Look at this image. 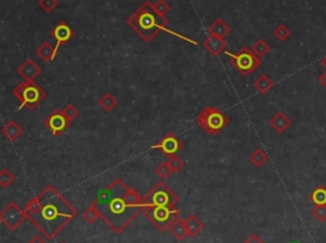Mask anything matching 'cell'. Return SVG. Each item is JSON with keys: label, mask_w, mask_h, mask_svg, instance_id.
<instances>
[{"label": "cell", "mask_w": 326, "mask_h": 243, "mask_svg": "<svg viewBox=\"0 0 326 243\" xmlns=\"http://www.w3.org/2000/svg\"><path fill=\"white\" fill-rule=\"evenodd\" d=\"M321 65H322V67L326 69V56L322 59V60H321Z\"/></svg>", "instance_id": "obj_38"}, {"label": "cell", "mask_w": 326, "mask_h": 243, "mask_svg": "<svg viewBox=\"0 0 326 243\" xmlns=\"http://www.w3.org/2000/svg\"><path fill=\"white\" fill-rule=\"evenodd\" d=\"M249 159L256 168H260V167H263L268 162V155H266V153L261 148H257V149H255L250 154Z\"/></svg>", "instance_id": "obj_22"}, {"label": "cell", "mask_w": 326, "mask_h": 243, "mask_svg": "<svg viewBox=\"0 0 326 243\" xmlns=\"http://www.w3.org/2000/svg\"><path fill=\"white\" fill-rule=\"evenodd\" d=\"M317 82H318V84H320L321 87L326 88V72H323L322 74H321L320 77L317 78Z\"/></svg>", "instance_id": "obj_37"}, {"label": "cell", "mask_w": 326, "mask_h": 243, "mask_svg": "<svg viewBox=\"0 0 326 243\" xmlns=\"http://www.w3.org/2000/svg\"><path fill=\"white\" fill-rule=\"evenodd\" d=\"M27 219L46 239H54L77 216V209L49 185L31 199L25 207Z\"/></svg>", "instance_id": "obj_2"}, {"label": "cell", "mask_w": 326, "mask_h": 243, "mask_svg": "<svg viewBox=\"0 0 326 243\" xmlns=\"http://www.w3.org/2000/svg\"><path fill=\"white\" fill-rule=\"evenodd\" d=\"M231 32V27L227 25L224 21H222L221 18L214 21L212 25L208 27V34L209 36H216V37H221V39H224L227 35Z\"/></svg>", "instance_id": "obj_17"}, {"label": "cell", "mask_w": 326, "mask_h": 243, "mask_svg": "<svg viewBox=\"0 0 326 243\" xmlns=\"http://www.w3.org/2000/svg\"><path fill=\"white\" fill-rule=\"evenodd\" d=\"M273 36L275 37L278 41H285V40L290 36V30L285 25L276 26L273 31Z\"/></svg>", "instance_id": "obj_27"}, {"label": "cell", "mask_w": 326, "mask_h": 243, "mask_svg": "<svg viewBox=\"0 0 326 243\" xmlns=\"http://www.w3.org/2000/svg\"><path fill=\"white\" fill-rule=\"evenodd\" d=\"M41 73V68L35 63L34 60L27 59L25 63L18 68V74L26 80V82H34Z\"/></svg>", "instance_id": "obj_13"}, {"label": "cell", "mask_w": 326, "mask_h": 243, "mask_svg": "<svg viewBox=\"0 0 326 243\" xmlns=\"http://www.w3.org/2000/svg\"><path fill=\"white\" fill-rule=\"evenodd\" d=\"M117 105H119V102H117L116 98H115L111 93H105L100 98V106L106 111V112L112 111Z\"/></svg>", "instance_id": "obj_24"}, {"label": "cell", "mask_w": 326, "mask_h": 243, "mask_svg": "<svg viewBox=\"0 0 326 243\" xmlns=\"http://www.w3.org/2000/svg\"><path fill=\"white\" fill-rule=\"evenodd\" d=\"M170 233L176 238L177 240H184L189 235L188 228H186V223L184 219L179 218L170 225L169 228Z\"/></svg>", "instance_id": "obj_18"}, {"label": "cell", "mask_w": 326, "mask_h": 243, "mask_svg": "<svg viewBox=\"0 0 326 243\" xmlns=\"http://www.w3.org/2000/svg\"><path fill=\"white\" fill-rule=\"evenodd\" d=\"M27 243H47V240L45 239V238L42 237V235L36 234L34 238H32V239L28 240Z\"/></svg>", "instance_id": "obj_36"}, {"label": "cell", "mask_w": 326, "mask_h": 243, "mask_svg": "<svg viewBox=\"0 0 326 243\" xmlns=\"http://www.w3.org/2000/svg\"><path fill=\"white\" fill-rule=\"evenodd\" d=\"M102 220L115 233L120 234L144 210V199L134 188L127 187L120 178L113 180L100 191L92 202Z\"/></svg>", "instance_id": "obj_1"}, {"label": "cell", "mask_w": 326, "mask_h": 243, "mask_svg": "<svg viewBox=\"0 0 326 243\" xmlns=\"http://www.w3.org/2000/svg\"><path fill=\"white\" fill-rule=\"evenodd\" d=\"M27 219L25 210L21 209L14 201H11L2 211H0V220L9 230L14 232L18 226Z\"/></svg>", "instance_id": "obj_9"}, {"label": "cell", "mask_w": 326, "mask_h": 243, "mask_svg": "<svg viewBox=\"0 0 326 243\" xmlns=\"http://www.w3.org/2000/svg\"><path fill=\"white\" fill-rule=\"evenodd\" d=\"M23 133V129L14 120H9L3 127H2V134L9 141H16Z\"/></svg>", "instance_id": "obj_16"}, {"label": "cell", "mask_w": 326, "mask_h": 243, "mask_svg": "<svg viewBox=\"0 0 326 243\" xmlns=\"http://www.w3.org/2000/svg\"><path fill=\"white\" fill-rule=\"evenodd\" d=\"M186 223V228H188L189 232V237L194 238L195 235L199 234L202 232V229L204 228V224L202 223L199 218L197 215H189L188 218L185 219Z\"/></svg>", "instance_id": "obj_19"}, {"label": "cell", "mask_w": 326, "mask_h": 243, "mask_svg": "<svg viewBox=\"0 0 326 243\" xmlns=\"http://www.w3.org/2000/svg\"><path fill=\"white\" fill-rule=\"evenodd\" d=\"M127 26L130 28H133L136 34L143 39V41L150 42L160 31H165L167 34L174 35V36L179 37V39L184 40V41H188L190 44L198 46L197 41H193L189 37L183 36V35L177 34V32H174V31H170L167 28V25H169V20H167L165 16H160L153 8V4L150 3L149 0H146L139 7L138 11L130 16L126 21Z\"/></svg>", "instance_id": "obj_3"}, {"label": "cell", "mask_w": 326, "mask_h": 243, "mask_svg": "<svg viewBox=\"0 0 326 243\" xmlns=\"http://www.w3.org/2000/svg\"><path fill=\"white\" fill-rule=\"evenodd\" d=\"M100 213H98V210L96 209V207L93 206V205H89L88 209L86 210L83 213V219L86 221H88V223H94V221H97L98 219H100Z\"/></svg>", "instance_id": "obj_29"}, {"label": "cell", "mask_w": 326, "mask_h": 243, "mask_svg": "<svg viewBox=\"0 0 326 243\" xmlns=\"http://www.w3.org/2000/svg\"><path fill=\"white\" fill-rule=\"evenodd\" d=\"M179 202V196L176 193L160 181L144 197V206H171Z\"/></svg>", "instance_id": "obj_8"}, {"label": "cell", "mask_w": 326, "mask_h": 243, "mask_svg": "<svg viewBox=\"0 0 326 243\" xmlns=\"http://www.w3.org/2000/svg\"><path fill=\"white\" fill-rule=\"evenodd\" d=\"M309 200L315 205H326V187L317 186L312 192L309 193Z\"/></svg>", "instance_id": "obj_23"}, {"label": "cell", "mask_w": 326, "mask_h": 243, "mask_svg": "<svg viewBox=\"0 0 326 243\" xmlns=\"http://www.w3.org/2000/svg\"><path fill=\"white\" fill-rule=\"evenodd\" d=\"M154 172L157 173V176L159 177L160 180H166L167 177H170V174L174 173L171 167H170L169 162H162V163L158 164V166L155 167Z\"/></svg>", "instance_id": "obj_28"}, {"label": "cell", "mask_w": 326, "mask_h": 243, "mask_svg": "<svg viewBox=\"0 0 326 243\" xmlns=\"http://www.w3.org/2000/svg\"><path fill=\"white\" fill-rule=\"evenodd\" d=\"M243 243H265L257 234H251Z\"/></svg>", "instance_id": "obj_35"}, {"label": "cell", "mask_w": 326, "mask_h": 243, "mask_svg": "<svg viewBox=\"0 0 326 243\" xmlns=\"http://www.w3.org/2000/svg\"><path fill=\"white\" fill-rule=\"evenodd\" d=\"M61 243H65V242H61Z\"/></svg>", "instance_id": "obj_39"}, {"label": "cell", "mask_w": 326, "mask_h": 243, "mask_svg": "<svg viewBox=\"0 0 326 243\" xmlns=\"http://www.w3.org/2000/svg\"><path fill=\"white\" fill-rule=\"evenodd\" d=\"M143 214L159 232L169 229L170 225L180 218V211L171 206H144Z\"/></svg>", "instance_id": "obj_6"}, {"label": "cell", "mask_w": 326, "mask_h": 243, "mask_svg": "<svg viewBox=\"0 0 326 243\" xmlns=\"http://www.w3.org/2000/svg\"><path fill=\"white\" fill-rule=\"evenodd\" d=\"M251 51L255 54V55L259 56V58L261 59L263 56H265L266 54L270 51V46H269L264 40H259V41H256L254 45H252Z\"/></svg>", "instance_id": "obj_25"}, {"label": "cell", "mask_w": 326, "mask_h": 243, "mask_svg": "<svg viewBox=\"0 0 326 243\" xmlns=\"http://www.w3.org/2000/svg\"><path fill=\"white\" fill-rule=\"evenodd\" d=\"M63 112H64V115L67 116V119L69 120L70 122H72L73 120H74L75 117L78 116V113H79V111H78V108L75 107L74 105H72V103H68V105L65 106V107H64Z\"/></svg>", "instance_id": "obj_32"}, {"label": "cell", "mask_w": 326, "mask_h": 243, "mask_svg": "<svg viewBox=\"0 0 326 243\" xmlns=\"http://www.w3.org/2000/svg\"><path fill=\"white\" fill-rule=\"evenodd\" d=\"M16 181V177L9 169L3 168L0 171V186L2 188H7Z\"/></svg>", "instance_id": "obj_26"}, {"label": "cell", "mask_w": 326, "mask_h": 243, "mask_svg": "<svg viewBox=\"0 0 326 243\" xmlns=\"http://www.w3.org/2000/svg\"><path fill=\"white\" fill-rule=\"evenodd\" d=\"M72 122L64 115L63 110H55L44 120V126L49 129L54 136H59L67 130Z\"/></svg>", "instance_id": "obj_10"}, {"label": "cell", "mask_w": 326, "mask_h": 243, "mask_svg": "<svg viewBox=\"0 0 326 243\" xmlns=\"http://www.w3.org/2000/svg\"><path fill=\"white\" fill-rule=\"evenodd\" d=\"M184 147V143L177 138L176 135H174L172 133H167L166 135L163 136L159 140V143H157L155 145H152V149L159 150L166 157L171 158L174 155H176L177 153L180 152Z\"/></svg>", "instance_id": "obj_11"}, {"label": "cell", "mask_w": 326, "mask_h": 243, "mask_svg": "<svg viewBox=\"0 0 326 243\" xmlns=\"http://www.w3.org/2000/svg\"><path fill=\"white\" fill-rule=\"evenodd\" d=\"M50 35L54 37V39H55V41H56L55 53H54V56H56L59 47H60L61 45L67 44V42L69 41V40H72V37L74 36V31H73V28L70 27L68 23L60 22L59 25H56L55 27L53 28V31L50 32Z\"/></svg>", "instance_id": "obj_12"}, {"label": "cell", "mask_w": 326, "mask_h": 243, "mask_svg": "<svg viewBox=\"0 0 326 243\" xmlns=\"http://www.w3.org/2000/svg\"><path fill=\"white\" fill-rule=\"evenodd\" d=\"M254 87L255 89H257L261 94H266L274 87V82L268 77V75L263 74L260 75V77L255 80Z\"/></svg>", "instance_id": "obj_21"}, {"label": "cell", "mask_w": 326, "mask_h": 243, "mask_svg": "<svg viewBox=\"0 0 326 243\" xmlns=\"http://www.w3.org/2000/svg\"><path fill=\"white\" fill-rule=\"evenodd\" d=\"M12 93L21 102L20 110H35L46 98V92L35 82H22L14 87Z\"/></svg>", "instance_id": "obj_4"}, {"label": "cell", "mask_w": 326, "mask_h": 243, "mask_svg": "<svg viewBox=\"0 0 326 243\" xmlns=\"http://www.w3.org/2000/svg\"><path fill=\"white\" fill-rule=\"evenodd\" d=\"M198 125L209 135H218L224 127L230 125V119L218 107L207 106L198 115Z\"/></svg>", "instance_id": "obj_5"}, {"label": "cell", "mask_w": 326, "mask_h": 243, "mask_svg": "<svg viewBox=\"0 0 326 243\" xmlns=\"http://www.w3.org/2000/svg\"><path fill=\"white\" fill-rule=\"evenodd\" d=\"M290 124H292L290 119L285 115L284 112H282V111L276 112L275 115L269 120V125H270V127L278 134L284 133L288 127L290 126Z\"/></svg>", "instance_id": "obj_15"}, {"label": "cell", "mask_w": 326, "mask_h": 243, "mask_svg": "<svg viewBox=\"0 0 326 243\" xmlns=\"http://www.w3.org/2000/svg\"><path fill=\"white\" fill-rule=\"evenodd\" d=\"M205 50L212 56H218L221 53H224L227 47V41L224 39L216 36H209L203 44Z\"/></svg>", "instance_id": "obj_14"}, {"label": "cell", "mask_w": 326, "mask_h": 243, "mask_svg": "<svg viewBox=\"0 0 326 243\" xmlns=\"http://www.w3.org/2000/svg\"><path fill=\"white\" fill-rule=\"evenodd\" d=\"M54 53H55V46H53V45L49 44V42H44L36 51L37 56H39L42 61H45V63L53 61L54 59H55Z\"/></svg>", "instance_id": "obj_20"}, {"label": "cell", "mask_w": 326, "mask_h": 243, "mask_svg": "<svg viewBox=\"0 0 326 243\" xmlns=\"http://www.w3.org/2000/svg\"><path fill=\"white\" fill-rule=\"evenodd\" d=\"M153 8H154V11L157 12L158 14H160V16H166V13H169L170 11V6L165 0H158V2H155V3L153 4Z\"/></svg>", "instance_id": "obj_34"}, {"label": "cell", "mask_w": 326, "mask_h": 243, "mask_svg": "<svg viewBox=\"0 0 326 243\" xmlns=\"http://www.w3.org/2000/svg\"><path fill=\"white\" fill-rule=\"evenodd\" d=\"M169 164L170 167H171L172 172H179L181 171V169L184 168V160L181 159V158H179L177 155H174V157H171L169 159Z\"/></svg>", "instance_id": "obj_33"}, {"label": "cell", "mask_w": 326, "mask_h": 243, "mask_svg": "<svg viewBox=\"0 0 326 243\" xmlns=\"http://www.w3.org/2000/svg\"><path fill=\"white\" fill-rule=\"evenodd\" d=\"M311 214L316 220L322 223V221L326 220V205H315L311 209Z\"/></svg>", "instance_id": "obj_30"}, {"label": "cell", "mask_w": 326, "mask_h": 243, "mask_svg": "<svg viewBox=\"0 0 326 243\" xmlns=\"http://www.w3.org/2000/svg\"><path fill=\"white\" fill-rule=\"evenodd\" d=\"M59 0H39V7L45 12V13H50L54 9L58 7Z\"/></svg>", "instance_id": "obj_31"}, {"label": "cell", "mask_w": 326, "mask_h": 243, "mask_svg": "<svg viewBox=\"0 0 326 243\" xmlns=\"http://www.w3.org/2000/svg\"><path fill=\"white\" fill-rule=\"evenodd\" d=\"M224 54L230 58L231 65L243 77L254 73L261 65V59L247 47H242L237 54L228 53V51H224Z\"/></svg>", "instance_id": "obj_7"}]
</instances>
